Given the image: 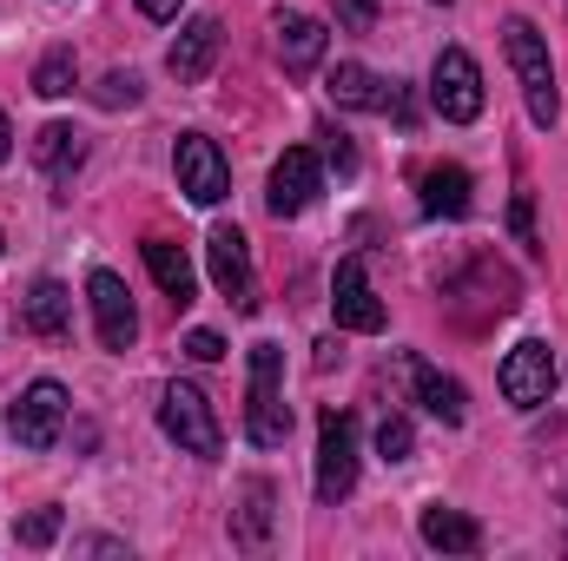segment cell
Masks as SVG:
<instances>
[{
	"mask_svg": "<svg viewBox=\"0 0 568 561\" xmlns=\"http://www.w3.org/2000/svg\"><path fill=\"white\" fill-rule=\"evenodd\" d=\"M503 53L523 80V100H529V120L536 126H556L562 120V100H556V67H549V40L529 27V20H509L503 27Z\"/></svg>",
	"mask_w": 568,
	"mask_h": 561,
	"instance_id": "cell-1",
	"label": "cell"
},
{
	"mask_svg": "<svg viewBox=\"0 0 568 561\" xmlns=\"http://www.w3.org/2000/svg\"><path fill=\"white\" fill-rule=\"evenodd\" d=\"M245 436L258 449H278L291 436V410H284V350L278 344H252V410H245Z\"/></svg>",
	"mask_w": 568,
	"mask_h": 561,
	"instance_id": "cell-2",
	"label": "cell"
},
{
	"mask_svg": "<svg viewBox=\"0 0 568 561\" xmlns=\"http://www.w3.org/2000/svg\"><path fill=\"white\" fill-rule=\"evenodd\" d=\"M159 422H165V436L185 449V456H219L225 449V429L212 417V404L192 390V384H165V397H159Z\"/></svg>",
	"mask_w": 568,
	"mask_h": 561,
	"instance_id": "cell-3",
	"label": "cell"
},
{
	"mask_svg": "<svg viewBox=\"0 0 568 561\" xmlns=\"http://www.w3.org/2000/svg\"><path fill=\"white\" fill-rule=\"evenodd\" d=\"M357 482V417L324 410L317 422V502H344Z\"/></svg>",
	"mask_w": 568,
	"mask_h": 561,
	"instance_id": "cell-4",
	"label": "cell"
},
{
	"mask_svg": "<svg viewBox=\"0 0 568 561\" xmlns=\"http://www.w3.org/2000/svg\"><path fill=\"white\" fill-rule=\"evenodd\" d=\"M429 100L449 126H469L483 113V67L463 53V47H443L436 67H429Z\"/></svg>",
	"mask_w": 568,
	"mask_h": 561,
	"instance_id": "cell-5",
	"label": "cell"
},
{
	"mask_svg": "<svg viewBox=\"0 0 568 561\" xmlns=\"http://www.w3.org/2000/svg\"><path fill=\"white\" fill-rule=\"evenodd\" d=\"M496 384H503V397H509L516 410H542L549 390H556V350H549L542 337H523V344L503 357Z\"/></svg>",
	"mask_w": 568,
	"mask_h": 561,
	"instance_id": "cell-6",
	"label": "cell"
},
{
	"mask_svg": "<svg viewBox=\"0 0 568 561\" xmlns=\"http://www.w3.org/2000/svg\"><path fill=\"white\" fill-rule=\"evenodd\" d=\"M172 172H179V192L192 205H219L232 192V172H225V152L205 140V133H179L172 145Z\"/></svg>",
	"mask_w": 568,
	"mask_h": 561,
	"instance_id": "cell-7",
	"label": "cell"
},
{
	"mask_svg": "<svg viewBox=\"0 0 568 561\" xmlns=\"http://www.w3.org/2000/svg\"><path fill=\"white\" fill-rule=\"evenodd\" d=\"M331 317H337V330H357V337H377L390 324L384 317V297L364 278V258H344L337 265V278H331Z\"/></svg>",
	"mask_w": 568,
	"mask_h": 561,
	"instance_id": "cell-8",
	"label": "cell"
},
{
	"mask_svg": "<svg viewBox=\"0 0 568 561\" xmlns=\"http://www.w3.org/2000/svg\"><path fill=\"white\" fill-rule=\"evenodd\" d=\"M60 422H67V390L53 377H40V384L20 390V404H13V442L20 449H53Z\"/></svg>",
	"mask_w": 568,
	"mask_h": 561,
	"instance_id": "cell-9",
	"label": "cell"
},
{
	"mask_svg": "<svg viewBox=\"0 0 568 561\" xmlns=\"http://www.w3.org/2000/svg\"><path fill=\"white\" fill-rule=\"evenodd\" d=\"M205 258H212V284L239 304V310H258V290H252V245L239 225H219L205 238Z\"/></svg>",
	"mask_w": 568,
	"mask_h": 561,
	"instance_id": "cell-10",
	"label": "cell"
},
{
	"mask_svg": "<svg viewBox=\"0 0 568 561\" xmlns=\"http://www.w3.org/2000/svg\"><path fill=\"white\" fill-rule=\"evenodd\" d=\"M87 304H93L100 344H106V350H133V337H140V310H133L126 284L113 278V272H93V278H87Z\"/></svg>",
	"mask_w": 568,
	"mask_h": 561,
	"instance_id": "cell-11",
	"label": "cell"
},
{
	"mask_svg": "<svg viewBox=\"0 0 568 561\" xmlns=\"http://www.w3.org/2000/svg\"><path fill=\"white\" fill-rule=\"evenodd\" d=\"M317 185H324V165H317V152L291 145L278 165H272V192H265V205H272L278 218H297V212L317 198Z\"/></svg>",
	"mask_w": 568,
	"mask_h": 561,
	"instance_id": "cell-12",
	"label": "cell"
},
{
	"mask_svg": "<svg viewBox=\"0 0 568 561\" xmlns=\"http://www.w3.org/2000/svg\"><path fill=\"white\" fill-rule=\"evenodd\" d=\"M212 60H219V20H185L179 27V40H172V53H165V67H172V80H185V86H199L205 73H212Z\"/></svg>",
	"mask_w": 568,
	"mask_h": 561,
	"instance_id": "cell-13",
	"label": "cell"
},
{
	"mask_svg": "<svg viewBox=\"0 0 568 561\" xmlns=\"http://www.w3.org/2000/svg\"><path fill=\"white\" fill-rule=\"evenodd\" d=\"M404 377H410L417 404H424L436 422H463V410H469V404H463V384H456V377H443V370H436L429 357H417V350L404 357Z\"/></svg>",
	"mask_w": 568,
	"mask_h": 561,
	"instance_id": "cell-14",
	"label": "cell"
},
{
	"mask_svg": "<svg viewBox=\"0 0 568 561\" xmlns=\"http://www.w3.org/2000/svg\"><path fill=\"white\" fill-rule=\"evenodd\" d=\"M20 324H27L33 337H67V330H73V290L60 278H40L20 297Z\"/></svg>",
	"mask_w": 568,
	"mask_h": 561,
	"instance_id": "cell-15",
	"label": "cell"
},
{
	"mask_svg": "<svg viewBox=\"0 0 568 561\" xmlns=\"http://www.w3.org/2000/svg\"><path fill=\"white\" fill-rule=\"evenodd\" d=\"M272 33H278V60L284 73H311L317 60H324V20H311V13H278L272 20Z\"/></svg>",
	"mask_w": 568,
	"mask_h": 561,
	"instance_id": "cell-16",
	"label": "cell"
},
{
	"mask_svg": "<svg viewBox=\"0 0 568 561\" xmlns=\"http://www.w3.org/2000/svg\"><path fill=\"white\" fill-rule=\"evenodd\" d=\"M417 529H424L429 549H443V555H476V549H483V522L463 516V509H424Z\"/></svg>",
	"mask_w": 568,
	"mask_h": 561,
	"instance_id": "cell-17",
	"label": "cell"
},
{
	"mask_svg": "<svg viewBox=\"0 0 568 561\" xmlns=\"http://www.w3.org/2000/svg\"><path fill=\"white\" fill-rule=\"evenodd\" d=\"M145 272L152 284L172 297V304H192V258H185V245H172V238H145Z\"/></svg>",
	"mask_w": 568,
	"mask_h": 561,
	"instance_id": "cell-18",
	"label": "cell"
},
{
	"mask_svg": "<svg viewBox=\"0 0 568 561\" xmlns=\"http://www.w3.org/2000/svg\"><path fill=\"white\" fill-rule=\"evenodd\" d=\"M33 159H40V172H47L53 185H67V178L80 172V159H87V140H80L73 126H60V120H53V126H40V133H33Z\"/></svg>",
	"mask_w": 568,
	"mask_h": 561,
	"instance_id": "cell-19",
	"label": "cell"
},
{
	"mask_svg": "<svg viewBox=\"0 0 568 561\" xmlns=\"http://www.w3.org/2000/svg\"><path fill=\"white\" fill-rule=\"evenodd\" d=\"M324 93H331L337 106H351V113H390V93H384V80H377L371 67H357V60H351V67H337Z\"/></svg>",
	"mask_w": 568,
	"mask_h": 561,
	"instance_id": "cell-20",
	"label": "cell"
},
{
	"mask_svg": "<svg viewBox=\"0 0 568 561\" xmlns=\"http://www.w3.org/2000/svg\"><path fill=\"white\" fill-rule=\"evenodd\" d=\"M417 185H424L429 218H463V212H469V172H463V165H429Z\"/></svg>",
	"mask_w": 568,
	"mask_h": 561,
	"instance_id": "cell-21",
	"label": "cell"
},
{
	"mask_svg": "<svg viewBox=\"0 0 568 561\" xmlns=\"http://www.w3.org/2000/svg\"><path fill=\"white\" fill-rule=\"evenodd\" d=\"M245 549H265L272 536V482H245V509H239V529H232Z\"/></svg>",
	"mask_w": 568,
	"mask_h": 561,
	"instance_id": "cell-22",
	"label": "cell"
},
{
	"mask_svg": "<svg viewBox=\"0 0 568 561\" xmlns=\"http://www.w3.org/2000/svg\"><path fill=\"white\" fill-rule=\"evenodd\" d=\"M33 93H40V100H67V93H73V47H53V53L33 67Z\"/></svg>",
	"mask_w": 568,
	"mask_h": 561,
	"instance_id": "cell-23",
	"label": "cell"
},
{
	"mask_svg": "<svg viewBox=\"0 0 568 561\" xmlns=\"http://www.w3.org/2000/svg\"><path fill=\"white\" fill-rule=\"evenodd\" d=\"M377 449H384V462H410V449H417L410 422H404V417H384V422H377Z\"/></svg>",
	"mask_w": 568,
	"mask_h": 561,
	"instance_id": "cell-24",
	"label": "cell"
},
{
	"mask_svg": "<svg viewBox=\"0 0 568 561\" xmlns=\"http://www.w3.org/2000/svg\"><path fill=\"white\" fill-rule=\"evenodd\" d=\"M13 536H20V549H47V542L60 536V509H33V516L13 529Z\"/></svg>",
	"mask_w": 568,
	"mask_h": 561,
	"instance_id": "cell-25",
	"label": "cell"
},
{
	"mask_svg": "<svg viewBox=\"0 0 568 561\" xmlns=\"http://www.w3.org/2000/svg\"><path fill=\"white\" fill-rule=\"evenodd\" d=\"M331 13H337L344 33H371L377 27V0H331Z\"/></svg>",
	"mask_w": 568,
	"mask_h": 561,
	"instance_id": "cell-26",
	"label": "cell"
},
{
	"mask_svg": "<svg viewBox=\"0 0 568 561\" xmlns=\"http://www.w3.org/2000/svg\"><path fill=\"white\" fill-rule=\"evenodd\" d=\"M100 106H140V73H106L100 80Z\"/></svg>",
	"mask_w": 568,
	"mask_h": 561,
	"instance_id": "cell-27",
	"label": "cell"
},
{
	"mask_svg": "<svg viewBox=\"0 0 568 561\" xmlns=\"http://www.w3.org/2000/svg\"><path fill=\"white\" fill-rule=\"evenodd\" d=\"M509 232H516L523 252H536V205H529V192H516V205H509Z\"/></svg>",
	"mask_w": 568,
	"mask_h": 561,
	"instance_id": "cell-28",
	"label": "cell"
},
{
	"mask_svg": "<svg viewBox=\"0 0 568 561\" xmlns=\"http://www.w3.org/2000/svg\"><path fill=\"white\" fill-rule=\"evenodd\" d=\"M185 357L219 364V357H225V337H219V330H192V337H185Z\"/></svg>",
	"mask_w": 568,
	"mask_h": 561,
	"instance_id": "cell-29",
	"label": "cell"
},
{
	"mask_svg": "<svg viewBox=\"0 0 568 561\" xmlns=\"http://www.w3.org/2000/svg\"><path fill=\"white\" fill-rule=\"evenodd\" d=\"M324 152H331V165H337V172H357V152H351V140H344V133L324 145Z\"/></svg>",
	"mask_w": 568,
	"mask_h": 561,
	"instance_id": "cell-30",
	"label": "cell"
},
{
	"mask_svg": "<svg viewBox=\"0 0 568 561\" xmlns=\"http://www.w3.org/2000/svg\"><path fill=\"white\" fill-rule=\"evenodd\" d=\"M179 7H185V0H140V13H145V20H172Z\"/></svg>",
	"mask_w": 568,
	"mask_h": 561,
	"instance_id": "cell-31",
	"label": "cell"
},
{
	"mask_svg": "<svg viewBox=\"0 0 568 561\" xmlns=\"http://www.w3.org/2000/svg\"><path fill=\"white\" fill-rule=\"evenodd\" d=\"M13 152V126H7V113H0V159Z\"/></svg>",
	"mask_w": 568,
	"mask_h": 561,
	"instance_id": "cell-32",
	"label": "cell"
},
{
	"mask_svg": "<svg viewBox=\"0 0 568 561\" xmlns=\"http://www.w3.org/2000/svg\"><path fill=\"white\" fill-rule=\"evenodd\" d=\"M436 7H449V0H436Z\"/></svg>",
	"mask_w": 568,
	"mask_h": 561,
	"instance_id": "cell-33",
	"label": "cell"
}]
</instances>
